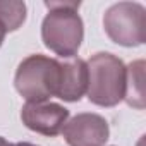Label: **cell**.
Listing matches in <instances>:
<instances>
[{
    "mask_svg": "<svg viewBox=\"0 0 146 146\" xmlns=\"http://www.w3.org/2000/svg\"><path fill=\"white\" fill-rule=\"evenodd\" d=\"M45 7L48 9V12L41 23L43 45L62 58L76 57L84 38V23L78 14L81 2L76 0L48 2L46 0Z\"/></svg>",
    "mask_w": 146,
    "mask_h": 146,
    "instance_id": "cell-1",
    "label": "cell"
},
{
    "mask_svg": "<svg viewBox=\"0 0 146 146\" xmlns=\"http://www.w3.org/2000/svg\"><path fill=\"white\" fill-rule=\"evenodd\" d=\"M88 90L86 96L93 105L115 107L124 100L125 91V64L113 53L98 52L86 62Z\"/></svg>",
    "mask_w": 146,
    "mask_h": 146,
    "instance_id": "cell-2",
    "label": "cell"
},
{
    "mask_svg": "<svg viewBox=\"0 0 146 146\" xmlns=\"http://www.w3.org/2000/svg\"><path fill=\"white\" fill-rule=\"evenodd\" d=\"M60 62L41 53L26 57L16 70L14 86L28 103L48 102L55 96Z\"/></svg>",
    "mask_w": 146,
    "mask_h": 146,
    "instance_id": "cell-3",
    "label": "cell"
},
{
    "mask_svg": "<svg viewBox=\"0 0 146 146\" xmlns=\"http://www.w3.org/2000/svg\"><path fill=\"white\" fill-rule=\"evenodd\" d=\"M107 36L120 46H139L146 41V9L137 2H119L103 14Z\"/></svg>",
    "mask_w": 146,
    "mask_h": 146,
    "instance_id": "cell-4",
    "label": "cell"
},
{
    "mask_svg": "<svg viewBox=\"0 0 146 146\" xmlns=\"http://www.w3.org/2000/svg\"><path fill=\"white\" fill-rule=\"evenodd\" d=\"M62 134L69 146H105L110 127L103 115L83 112L65 122Z\"/></svg>",
    "mask_w": 146,
    "mask_h": 146,
    "instance_id": "cell-5",
    "label": "cell"
},
{
    "mask_svg": "<svg viewBox=\"0 0 146 146\" xmlns=\"http://www.w3.org/2000/svg\"><path fill=\"white\" fill-rule=\"evenodd\" d=\"M23 124L41 136L53 137L58 136L69 120V110L53 102H40V103H28L21 110Z\"/></svg>",
    "mask_w": 146,
    "mask_h": 146,
    "instance_id": "cell-6",
    "label": "cell"
},
{
    "mask_svg": "<svg viewBox=\"0 0 146 146\" xmlns=\"http://www.w3.org/2000/svg\"><path fill=\"white\" fill-rule=\"evenodd\" d=\"M88 90V65L83 58L60 62L55 96L64 102H79Z\"/></svg>",
    "mask_w": 146,
    "mask_h": 146,
    "instance_id": "cell-7",
    "label": "cell"
},
{
    "mask_svg": "<svg viewBox=\"0 0 146 146\" xmlns=\"http://www.w3.org/2000/svg\"><path fill=\"white\" fill-rule=\"evenodd\" d=\"M124 100L132 108H144V60H134L125 65Z\"/></svg>",
    "mask_w": 146,
    "mask_h": 146,
    "instance_id": "cell-8",
    "label": "cell"
},
{
    "mask_svg": "<svg viewBox=\"0 0 146 146\" xmlns=\"http://www.w3.org/2000/svg\"><path fill=\"white\" fill-rule=\"evenodd\" d=\"M28 16V7L24 2L19 0H0V23H2L7 29V33L11 31H17Z\"/></svg>",
    "mask_w": 146,
    "mask_h": 146,
    "instance_id": "cell-9",
    "label": "cell"
},
{
    "mask_svg": "<svg viewBox=\"0 0 146 146\" xmlns=\"http://www.w3.org/2000/svg\"><path fill=\"white\" fill-rule=\"evenodd\" d=\"M5 35H7V29H5V26L2 23H0V46H2V43L5 40Z\"/></svg>",
    "mask_w": 146,
    "mask_h": 146,
    "instance_id": "cell-10",
    "label": "cell"
},
{
    "mask_svg": "<svg viewBox=\"0 0 146 146\" xmlns=\"http://www.w3.org/2000/svg\"><path fill=\"white\" fill-rule=\"evenodd\" d=\"M12 146H38V144L28 143V141H21V143H12Z\"/></svg>",
    "mask_w": 146,
    "mask_h": 146,
    "instance_id": "cell-11",
    "label": "cell"
},
{
    "mask_svg": "<svg viewBox=\"0 0 146 146\" xmlns=\"http://www.w3.org/2000/svg\"><path fill=\"white\" fill-rule=\"evenodd\" d=\"M0 146H12V143H9L5 137H2V136H0Z\"/></svg>",
    "mask_w": 146,
    "mask_h": 146,
    "instance_id": "cell-12",
    "label": "cell"
}]
</instances>
